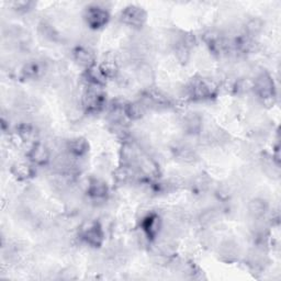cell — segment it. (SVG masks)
Listing matches in <instances>:
<instances>
[{"label":"cell","mask_w":281,"mask_h":281,"mask_svg":"<svg viewBox=\"0 0 281 281\" xmlns=\"http://www.w3.org/2000/svg\"><path fill=\"white\" fill-rule=\"evenodd\" d=\"M105 101V97L99 87L91 86L85 91L82 96V104L89 112L100 111Z\"/></svg>","instance_id":"1"},{"label":"cell","mask_w":281,"mask_h":281,"mask_svg":"<svg viewBox=\"0 0 281 281\" xmlns=\"http://www.w3.org/2000/svg\"><path fill=\"white\" fill-rule=\"evenodd\" d=\"M85 19L87 24L90 27H93V29H99V27H102L104 24H107L109 20V13L107 10H104L103 8H100V7L98 6L89 7L86 10Z\"/></svg>","instance_id":"2"},{"label":"cell","mask_w":281,"mask_h":281,"mask_svg":"<svg viewBox=\"0 0 281 281\" xmlns=\"http://www.w3.org/2000/svg\"><path fill=\"white\" fill-rule=\"evenodd\" d=\"M81 238L93 247H99L103 243V232L101 227L95 222L87 224V227L82 229Z\"/></svg>","instance_id":"3"},{"label":"cell","mask_w":281,"mask_h":281,"mask_svg":"<svg viewBox=\"0 0 281 281\" xmlns=\"http://www.w3.org/2000/svg\"><path fill=\"white\" fill-rule=\"evenodd\" d=\"M214 86L206 79H195L188 87V93L196 99H205L213 94Z\"/></svg>","instance_id":"4"},{"label":"cell","mask_w":281,"mask_h":281,"mask_svg":"<svg viewBox=\"0 0 281 281\" xmlns=\"http://www.w3.org/2000/svg\"><path fill=\"white\" fill-rule=\"evenodd\" d=\"M123 22L131 26H140L145 23L146 13L142 8L131 6L122 12Z\"/></svg>","instance_id":"5"},{"label":"cell","mask_w":281,"mask_h":281,"mask_svg":"<svg viewBox=\"0 0 281 281\" xmlns=\"http://www.w3.org/2000/svg\"><path fill=\"white\" fill-rule=\"evenodd\" d=\"M255 89L258 96L264 98V99L271 98L273 96V90H275L271 77L266 73L259 75L255 80Z\"/></svg>","instance_id":"6"},{"label":"cell","mask_w":281,"mask_h":281,"mask_svg":"<svg viewBox=\"0 0 281 281\" xmlns=\"http://www.w3.org/2000/svg\"><path fill=\"white\" fill-rule=\"evenodd\" d=\"M51 153L50 150L44 144L34 143L29 153V158L32 164L35 165H45L50 160Z\"/></svg>","instance_id":"7"},{"label":"cell","mask_w":281,"mask_h":281,"mask_svg":"<svg viewBox=\"0 0 281 281\" xmlns=\"http://www.w3.org/2000/svg\"><path fill=\"white\" fill-rule=\"evenodd\" d=\"M89 145L85 138L76 137L68 140L67 143V151L68 155L73 158H80L88 153Z\"/></svg>","instance_id":"8"},{"label":"cell","mask_w":281,"mask_h":281,"mask_svg":"<svg viewBox=\"0 0 281 281\" xmlns=\"http://www.w3.org/2000/svg\"><path fill=\"white\" fill-rule=\"evenodd\" d=\"M74 59L80 66L86 67L87 69L94 67L95 56L93 52L86 47H77L74 51Z\"/></svg>","instance_id":"9"},{"label":"cell","mask_w":281,"mask_h":281,"mask_svg":"<svg viewBox=\"0 0 281 281\" xmlns=\"http://www.w3.org/2000/svg\"><path fill=\"white\" fill-rule=\"evenodd\" d=\"M87 191L94 199H103L108 193V187L103 181L99 179H93L89 181Z\"/></svg>","instance_id":"10"},{"label":"cell","mask_w":281,"mask_h":281,"mask_svg":"<svg viewBox=\"0 0 281 281\" xmlns=\"http://www.w3.org/2000/svg\"><path fill=\"white\" fill-rule=\"evenodd\" d=\"M145 105L142 102H134V103H129L125 105L124 108V114L125 116L132 119V120H137L143 117L145 112Z\"/></svg>","instance_id":"11"},{"label":"cell","mask_w":281,"mask_h":281,"mask_svg":"<svg viewBox=\"0 0 281 281\" xmlns=\"http://www.w3.org/2000/svg\"><path fill=\"white\" fill-rule=\"evenodd\" d=\"M249 213L254 217H262L268 210V205L263 199H252L248 206Z\"/></svg>","instance_id":"12"},{"label":"cell","mask_w":281,"mask_h":281,"mask_svg":"<svg viewBox=\"0 0 281 281\" xmlns=\"http://www.w3.org/2000/svg\"><path fill=\"white\" fill-rule=\"evenodd\" d=\"M34 171L32 165L27 163H17L12 166V174L19 179H26L31 177Z\"/></svg>","instance_id":"13"},{"label":"cell","mask_w":281,"mask_h":281,"mask_svg":"<svg viewBox=\"0 0 281 281\" xmlns=\"http://www.w3.org/2000/svg\"><path fill=\"white\" fill-rule=\"evenodd\" d=\"M158 219L156 215H149L145 217L143 222V230L147 235L153 237L158 232Z\"/></svg>","instance_id":"14"},{"label":"cell","mask_w":281,"mask_h":281,"mask_svg":"<svg viewBox=\"0 0 281 281\" xmlns=\"http://www.w3.org/2000/svg\"><path fill=\"white\" fill-rule=\"evenodd\" d=\"M137 78L139 82H142L143 85H150L154 78L152 68L149 65H145V64L140 65L137 70Z\"/></svg>","instance_id":"15"},{"label":"cell","mask_w":281,"mask_h":281,"mask_svg":"<svg viewBox=\"0 0 281 281\" xmlns=\"http://www.w3.org/2000/svg\"><path fill=\"white\" fill-rule=\"evenodd\" d=\"M18 133L20 137L24 139V140H31L32 138L35 137V134H37V131L30 124H21L19 126Z\"/></svg>","instance_id":"16"},{"label":"cell","mask_w":281,"mask_h":281,"mask_svg":"<svg viewBox=\"0 0 281 281\" xmlns=\"http://www.w3.org/2000/svg\"><path fill=\"white\" fill-rule=\"evenodd\" d=\"M185 125H186V129L189 132H191V133H194L196 131H199L200 128H201V120H200V118L198 116H195V115L189 116V117L186 118Z\"/></svg>","instance_id":"17"},{"label":"cell","mask_w":281,"mask_h":281,"mask_svg":"<svg viewBox=\"0 0 281 281\" xmlns=\"http://www.w3.org/2000/svg\"><path fill=\"white\" fill-rule=\"evenodd\" d=\"M23 73L26 77H29V78H35V77H38L39 74L41 73V67L38 63L31 62L29 64L25 65Z\"/></svg>","instance_id":"18"},{"label":"cell","mask_w":281,"mask_h":281,"mask_svg":"<svg viewBox=\"0 0 281 281\" xmlns=\"http://www.w3.org/2000/svg\"><path fill=\"white\" fill-rule=\"evenodd\" d=\"M263 29V22L259 19H251L248 21L247 25H246V30H247L249 35L258 34Z\"/></svg>","instance_id":"19"}]
</instances>
